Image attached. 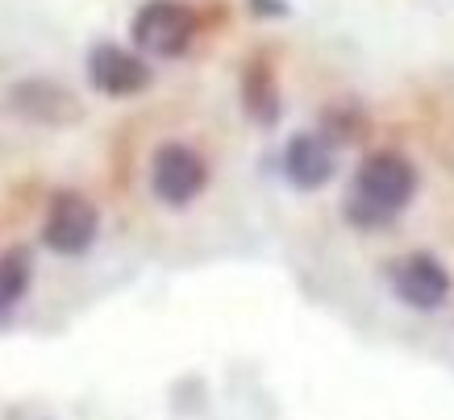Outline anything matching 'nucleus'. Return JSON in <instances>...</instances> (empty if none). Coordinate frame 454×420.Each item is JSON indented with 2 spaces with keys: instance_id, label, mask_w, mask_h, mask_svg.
I'll list each match as a JSON object with an SVG mask.
<instances>
[{
  "instance_id": "f257e3e1",
  "label": "nucleus",
  "mask_w": 454,
  "mask_h": 420,
  "mask_svg": "<svg viewBox=\"0 0 454 420\" xmlns=\"http://www.w3.org/2000/svg\"><path fill=\"white\" fill-rule=\"evenodd\" d=\"M417 191V171L400 150H375L363 159L355 188L346 196V221L358 229H380L400 217Z\"/></svg>"
},
{
  "instance_id": "f03ea898",
  "label": "nucleus",
  "mask_w": 454,
  "mask_h": 420,
  "mask_svg": "<svg viewBox=\"0 0 454 420\" xmlns=\"http://www.w3.org/2000/svg\"><path fill=\"white\" fill-rule=\"evenodd\" d=\"M196 13L179 0H146L138 13H134V26H129V38H134V51L142 58H179L196 38Z\"/></svg>"
},
{
  "instance_id": "7ed1b4c3",
  "label": "nucleus",
  "mask_w": 454,
  "mask_h": 420,
  "mask_svg": "<svg viewBox=\"0 0 454 420\" xmlns=\"http://www.w3.org/2000/svg\"><path fill=\"white\" fill-rule=\"evenodd\" d=\"M100 233V213L97 204L88 200L83 191H55V200L46 208V221H42V242L46 250H55L63 258H80L92 250Z\"/></svg>"
},
{
  "instance_id": "20e7f679",
  "label": "nucleus",
  "mask_w": 454,
  "mask_h": 420,
  "mask_svg": "<svg viewBox=\"0 0 454 420\" xmlns=\"http://www.w3.org/2000/svg\"><path fill=\"white\" fill-rule=\"evenodd\" d=\"M208 163L184 142H163L151 159V191L167 208H188L205 191Z\"/></svg>"
},
{
  "instance_id": "39448f33",
  "label": "nucleus",
  "mask_w": 454,
  "mask_h": 420,
  "mask_svg": "<svg viewBox=\"0 0 454 420\" xmlns=\"http://www.w3.org/2000/svg\"><path fill=\"white\" fill-rule=\"evenodd\" d=\"M151 63L138 55V51H125L117 42H100L88 55V83L97 88L100 96H113V100H129V96H142L151 88Z\"/></svg>"
},
{
  "instance_id": "423d86ee",
  "label": "nucleus",
  "mask_w": 454,
  "mask_h": 420,
  "mask_svg": "<svg viewBox=\"0 0 454 420\" xmlns=\"http://www.w3.org/2000/svg\"><path fill=\"white\" fill-rule=\"evenodd\" d=\"M392 292H396L400 304H409L417 312H434L450 299V275L434 254L417 250V254H404L392 267Z\"/></svg>"
},
{
  "instance_id": "0eeeda50",
  "label": "nucleus",
  "mask_w": 454,
  "mask_h": 420,
  "mask_svg": "<svg viewBox=\"0 0 454 420\" xmlns=\"http://www.w3.org/2000/svg\"><path fill=\"white\" fill-rule=\"evenodd\" d=\"M333 171H338V159H333V142L325 134H296L284 146V175L292 188L313 191L330 183Z\"/></svg>"
},
{
  "instance_id": "6e6552de",
  "label": "nucleus",
  "mask_w": 454,
  "mask_h": 420,
  "mask_svg": "<svg viewBox=\"0 0 454 420\" xmlns=\"http://www.w3.org/2000/svg\"><path fill=\"white\" fill-rule=\"evenodd\" d=\"M9 105H13L26 121H38V125H67L80 117V105H75V96L55 80H21L9 96Z\"/></svg>"
},
{
  "instance_id": "1a4fd4ad",
  "label": "nucleus",
  "mask_w": 454,
  "mask_h": 420,
  "mask_svg": "<svg viewBox=\"0 0 454 420\" xmlns=\"http://www.w3.org/2000/svg\"><path fill=\"white\" fill-rule=\"evenodd\" d=\"M242 109L259 125L279 121V80L267 58H250L247 71H242Z\"/></svg>"
},
{
  "instance_id": "9d476101",
  "label": "nucleus",
  "mask_w": 454,
  "mask_h": 420,
  "mask_svg": "<svg viewBox=\"0 0 454 420\" xmlns=\"http://www.w3.org/2000/svg\"><path fill=\"white\" fill-rule=\"evenodd\" d=\"M29 279H34V258H29L26 245L4 250V254H0V316H9V312L26 299Z\"/></svg>"
},
{
  "instance_id": "9b49d317",
  "label": "nucleus",
  "mask_w": 454,
  "mask_h": 420,
  "mask_svg": "<svg viewBox=\"0 0 454 420\" xmlns=\"http://www.w3.org/2000/svg\"><path fill=\"white\" fill-rule=\"evenodd\" d=\"M250 4H254V13H271V17L288 13V4H284V0H250Z\"/></svg>"
}]
</instances>
